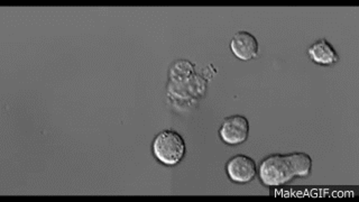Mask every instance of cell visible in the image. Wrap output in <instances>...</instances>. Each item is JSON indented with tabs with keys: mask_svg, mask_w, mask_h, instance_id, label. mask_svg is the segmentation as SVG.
<instances>
[{
	"mask_svg": "<svg viewBox=\"0 0 359 202\" xmlns=\"http://www.w3.org/2000/svg\"><path fill=\"white\" fill-rule=\"evenodd\" d=\"M226 172L233 183L246 184L252 182L257 174V164L248 155L238 154L231 157L226 166Z\"/></svg>",
	"mask_w": 359,
	"mask_h": 202,
	"instance_id": "4",
	"label": "cell"
},
{
	"mask_svg": "<svg viewBox=\"0 0 359 202\" xmlns=\"http://www.w3.org/2000/svg\"><path fill=\"white\" fill-rule=\"evenodd\" d=\"M151 152L163 166H175L184 159L187 145L180 133L165 129L155 136L151 143Z\"/></svg>",
	"mask_w": 359,
	"mask_h": 202,
	"instance_id": "1",
	"label": "cell"
},
{
	"mask_svg": "<svg viewBox=\"0 0 359 202\" xmlns=\"http://www.w3.org/2000/svg\"><path fill=\"white\" fill-rule=\"evenodd\" d=\"M287 160L295 177H308L311 173L312 159L306 153H292Z\"/></svg>",
	"mask_w": 359,
	"mask_h": 202,
	"instance_id": "8",
	"label": "cell"
},
{
	"mask_svg": "<svg viewBox=\"0 0 359 202\" xmlns=\"http://www.w3.org/2000/svg\"><path fill=\"white\" fill-rule=\"evenodd\" d=\"M230 50L241 61H250L258 55V41L250 32L236 33L230 42Z\"/></svg>",
	"mask_w": 359,
	"mask_h": 202,
	"instance_id": "5",
	"label": "cell"
},
{
	"mask_svg": "<svg viewBox=\"0 0 359 202\" xmlns=\"http://www.w3.org/2000/svg\"><path fill=\"white\" fill-rule=\"evenodd\" d=\"M187 89L190 97L194 98H200L202 95H205L207 91V81L201 76H196L194 74L190 79V81L187 84Z\"/></svg>",
	"mask_w": 359,
	"mask_h": 202,
	"instance_id": "9",
	"label": "cell"
},
{
	"mask_svg": "<svg viewBox=\"0 0 359 202\" xmlns=\"http://www.w3.org/2000/svg\"><path fill=\"white\" fill-rule=\"evenodd\" d=\"M259 180L266 187H280L294 179L287 155L272 154L265 157L257 168Z\"/></svg>",
	"mask_w": 359,
	"mask_h": 202,
	"instance_id": "2",
	"label": "cell"
},
{
	"mask_svg": "<svg viewBox=\"0 0 359 202\" xmlns=\"http://www.w3.org/2000/svg\"><path fill=\"white\" fill-rule=\"evenodd\" d=\"M308 55L316 65L331 67L339 62V55L328 39H321L309 48Z\"/></svg>",
	"mask_w": 359,
	"mask_h": 202,
	"instance_id": "6",
	"label": "cell"
},
{
	"mask_svg": "<svg viewBox=\"0 0 359 202\" xmlns=\"http://www.w3.org/2000/svg\"><path fill=\"white\" fill-rule=\"evenodd\" d=\"M170 82L171 83L185 84L194 76V67L192 63L184 60L174 62L170 67Z\"/></svg>",
	"mask_w": 359,
	"mask_h": 202,
	"instance_id": "7",
	"label": "cell"
},
{
	"mask_svg": "<svg viewBox=\"0 0 359 202\" xmlns=\"http://www.w3.org/2000/svg\"><path fill=\"white\" fill-rule=\"evenodd\" d=\"M250 135V121L245 116L233 115L226 118L219 128L220 140L228 146L245 143Z\"/></svg>",
	"mask_w": 359,
	"mask_h": 202,
	"instance_id": "3",
	"label": "cell"
}]
</instances>
